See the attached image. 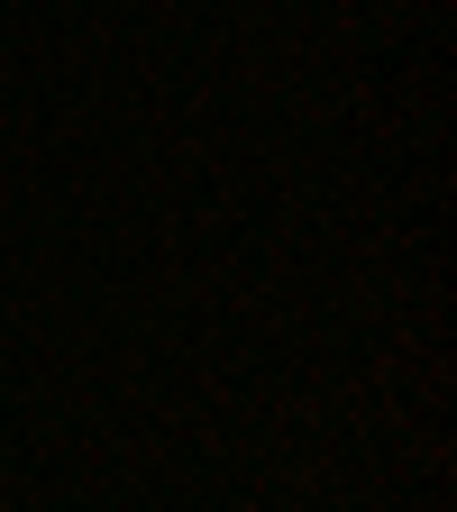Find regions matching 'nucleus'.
<instances>
[]
</instances>
